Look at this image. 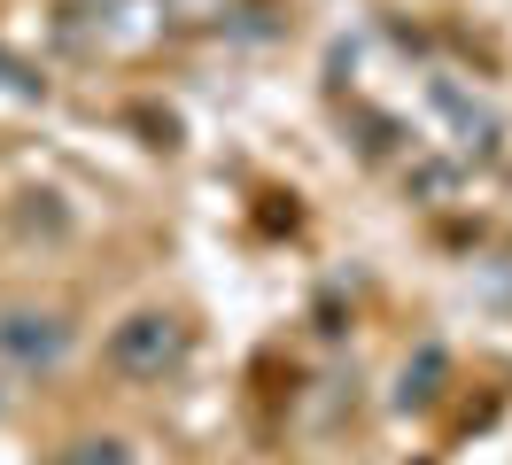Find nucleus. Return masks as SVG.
I'll return each instance as SVG.
<instances>
[{"mask_svg":"<svg viewBox=\"0 0 512 465\" xmlns=\"http://www.w3.org/2000/svg\"><path fill=\"white\" fill-rule=\"evenodd\" d=\"M63 349H70V326L55 310H0V357L8 365L47 372V365H63Z\"/></svg>","mask_w":512,"mask_h":465,"instance_id":"nucleus-2","label":"nucleus"},{"mask_svg":"<svg viewBox=\"0 0 512 465\" xmlns=\"http://www.w3.org/2000/svg\"><path fill=\"white\" fill-rule=\"evenodd\" d=\"M109 365L125 372V380H163V372L187 365V326L171 310H140V318H125L109 334Z\"/></svg>","mask_w":512,"mask_h":465,"instance_id":"nucleus-1","label":"nucleus"},{"mask_svg":"<svg viewBox=\"0 0 512 465\" xmlns=\"http://www.w3.org/2000/svg\"><path fill=\"white\" fill-rule=\"evenodd\" d=\"M55 465H132V450L117 442V434H86V442H70Z\"/></svg>","mask_w":512,"mask_h":465,"instance_id":"nucleus-3","label":"nucleus"}]
</instances>
